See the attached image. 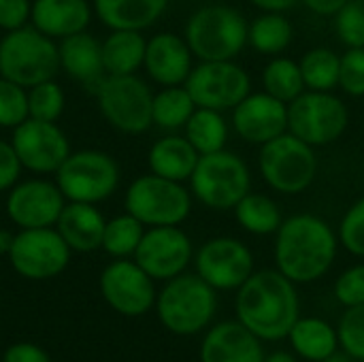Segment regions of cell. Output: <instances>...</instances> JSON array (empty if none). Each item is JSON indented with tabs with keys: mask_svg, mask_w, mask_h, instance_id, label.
Returning <instances> with one entry per match:
<instances>
[{
	"mask_svg": "<svg viewBox=\"0 0 364 362\" xmlns=\"http://www.w3.org/2000/svg\"><path fill=\"white\" fill-rule=\"evenodd\" d=\"M264 362H299L296 361V356L294 354H290V352H273V354H269V356H264Z\"/></svg>",
	"mask_w": 364,
	"mask_h": 362,
	"instance_id": "cell-48",
	"label": "cell"
},
{
	"mask_svg": "<svg viewBox=\"0 0 364 362\" xmlns=\"http://www.w3.org/2000/svg\"><path fill=\"white\" fill-rule=\"evenodd\" d=\"M232 132L250 145L262 147L264 143L288 132V105L279 98L260 92H250L230 111Z\"/></svg>",
	"mask_w": 364,
	"mask_h": 362,
	"instance_id": "cell-19",
	"label": "cell"
},
{
	"mask_svg": "<svg viewBox=\"0 0 364 362\" xmlns=\"http://www.w3.org/2000/svg\"><path fill=\"white\" fill-rule=\"evenodd\" d=\"M143 235H145V226L134 215L130 213L115 215L105 224L102 250L113 258H132Z\"/></svg>",
	"mask_w": 364,
	"mask_h": 362,
	"instance_id": "cell-35",
	"label": "cell"
},
{
	"mask_svg": "<svg viewBox=\"0 0 364 362\" xmlns=\"http://www.w3.org/2000/svg\"><path fill=\"white\" fill-rule=\"evenodd\" d=\"M11 143L21 166L36 175L55 173L70 154V143L64 130L55 122L34 117H28L23 124L13 128Z\"/></svg>",
	"mask_w": 364,
	"mask_h": 362,
	"instance_id": "cell-17",
	"label": "cell"
},
{
	"mask_svg": "<svg viewBox=\"0 0 364 362\" xmlns=\"http://www.w3.org/2000/svg\"><path fill=\"white\" fill-rule=\"evenodd\" d=\"M316 147L307 145L292 132L264 143L258 151V173L269 190L284 196L307 192L318 177Z\"/></svg>",
	"mask_w": 364,
	"mask_h": 362,
	"instance_id": "cell-6",
	"label": "cell"
},
{
	"mask_svg": "<svg viewBox=\"0 0 364 362\" xmlns=\"http://www.w3.org/2000/svg\"><path fill=\"white\" fill-rule=\"evenodd\" d=\"M58 70V45L34 26L11 30L0 41V75L23 85L26 90L53 79Z\"/></svg>",
	"mask_w": 364,
	"mask_h": 362,
	"instance_id": "cell-8",
	"label": "cell"
},
{
	"mask_svg": "<svg viewBox=\"0 0 364 362\" xmlns=\"http://www.w3.org/2000/svg\"><path fill=\"white\" fill-rule=\"evenodd\" d=\"M60 68H64L73 79L98 83L105 77L100 41L90 32H77L60 38Z\"/></svg>",
	"mask_w": 364,
	"mask_h": 362,
	"instance_id": "cell-26",
	"label": "cell"
},
{
	"mask_svg": "<svg viewBox=\"0 0 364 362\" xmlns=\"http://www.w3.org/2000/svg\"><path fill=\"white\" fill-rule=\"evenodd\" d=\"M339 90L350 98L364 96V47H348L341 53Z\"/></svg>",
	"mask_w": 364,
	"mask_h": 362,
	"instance_id": "cell-41",
	"label": "cell"
},
{
	"mask_svg": "<svg viewBox=\"0 0 364 362\" xmlns=\"http://www.w3.org/2000/svg\"><path fill=\"white\" fill-rule=\"evenodd\" d=\"M358 362H364V361H358Z\"/></svg>",
	"mask_w": 364,
	"mask_h": 362,
	"instance_id": "cell-51",
	"label": "cell"
},
{
	"mask_svg": "<svg viewBox=\"0 0 364 362\" xmlns=\"http://www.w3.org/2000/svg\"><path fill=\"white\" fill-rule=\"evenodd\" d=\"M194 53L183 34L158 32L147 38L143 68L160 87L183 85L194 68Z\"/></svg>",
	"mask_w": 364,
	"mask_h": 362,
	"instance_id": "cell-20",
	"label": "cell"
},
{
	"mask_svg": "<svg viewBox=\"0 0 364 362\" xmlns=\"http://www.w3.org/2000/svg\"><path fill=\"white\" fill-rule=\"evenodd\" d=\"M294 41V26L286 13L260 11L250 19L247 26V47L260 55H282Z\"/></svg>",
	"mask_w": 364,
	"mask_h": 362,
	"instance_id": "cell-28",
	"label": "cell"
},
{
	"mask_svg": "<svg viewBox=\"0 0 364 362\" xmlns=\"http://www.w3.org/2000/svg\"><path fill=\"white\" fill-rule=\"evenodd\" d=\"M250 19L224 2L198 6L186 21L183 36L198 62L237 60L247 47Z\"/></svg>",
	"mask_w": 364,
	"mask_h": 362,
	"instance_id": "cell-3",
	"label": "cell"
},
{
	"mask_svg": "<svg viewBox=\"0 0 364 362\" xmlns=\"http://www.w3.org/2000/svg\"><path fill=\"white\" fill-rule=\"evenodd\" d=\"M194 269L213 290L237 292L256 271V262L245 241L213 237L194 252Z\"/></svg>",
	"mask_w": 364,
	"mask_h": 362,
	"instance_id": "cell-14",
	"label": "cell"
},
{
	"mask_svg": "<svg viewBox=\"0 0 364 362\" xmlns=\"http://www.w3.org/2000/svg\"><path fill=\"white\" fill-rule=\"evenodd\" d=\"M322 362H356V358H352L346 350H343V352H339V350H337L335 354H331L326 361H322Z\"/></svg>",
	"mask_w": 364,
	"mask_h": 362,
	"instance_id": "cell-50",
	"label": "cell"
},
{
	"mask_svg": "<svg viewBox=\"0 0 364 362\" xmlns=\"http://www.w3.org/2000/svg\"><path fill=\"white\" fill-rule=\"evenodd\" d=\"M303 81L314 92H335L339 87L341 55L331 47H311L299 60Z\"/></svg>",
	"mask_w": 364,
	"mask_h": 362,
	"instance_id": "cell-34",
	"label": "cell"
},
{
	"mask_svg": "<svg viewBox=\"0 0 364 362\" xmlns=\"http://www.w3.org/2000/svg\"><path fill=\"white\" fill-rule=\"evenodd\" d=\"M337 237L348 254L364 258V196L348 207L337 226Z\"/></svg>",
	"mask_w": 364,
	"mask_h": 362,
	"instance_id": "cell-39",
	"label": "cell"
},
{
	"mask_svg": "<svg viewBox=\"0 0 364 362\" xmlns=\"http://www.w3.org/2000/svg\"><path fill=\"white\" fill-rule=\"evenodd\" d=\"M188 188L196 203L211 211H232L252 192L250 164L228 147L198 158Z\"/></svg>",
	"mask_w": 364,
	"mask_h": 362,
	"instance_id": "cell-5",
	"label": "cell"
},
{
	"mask_svg": "<svg viewBox=\"0 0 364 362\" xmlns=\"http://www.w3.org/2000/svg\"><path fill=\"white\" fill-rule=\"evenodd\" d=\"M64 105H66L64 90L53 79L28 87V113L34 119L58 122L60 115L64 113Z\"/></svg>",
	"mask_w": 364,
	"mask_h": 362,
	"instance_id": "cell-36",
	"label": "cell"
},
{
	"mask_svg": "<svg viewBox=\"0 0 364 362\" xmlns=\"http://www.w3.org/2000/svg\"><path fill=\"white\" fill-rule=\"evenodd\" d=\"M13 237L15 235H11L9 230H0V254L2 256H9V250L13 245Z\"/></svg>",
	"mask_w": 364,
	"mask_h": 362,
	"instance_id": "cell-49",
	"label": "cell"
},
{
	"mask_svg": "<svg viewBox=\"0 0 364 362\" xmlns=\"http://www.w3.org/2000/svg\"><path fill=\"white\" fill-rule=\"evenodd\" d=\"M288 339L296 356L309 362L326 361L339 350L337 329L322 318H299Z\"/></svg>",
	"mask_w": 364,
	"mask_h": 362,
	"instance_id": "cell-29",
	"label": "cell"
},
{
	"mask_svg": "<svg viewBox=\"0 0 364 362\" xmlns=\"http://www.w3.org/2000/svg\"><path fill=\"white\" fill-rule=\"evenodd\" d=\"M200 362H264L262 341L239 320L220 322L203 337Z\"/></svg>",
	"mask_w": 364,
	"mask_h": 362,
	"instance_id": "cell-21",
	"label": "cell"
},
{
	"mask_svg": "<svg viewBox=\"0 0 364 362\" xmlns=\"http://www.w3.org/2000/svg\"><path fill=\"white\" fill-rule=\"evenodd\" d=\"M132 258L154 282H168L194 262V243L181 226H154L145 228Z\"/></svg>",
	"mask_w": 364,
	"mask_h": 362,
	"instance_id": "cell-15",
	"label": "cell"
},
{
	"mask_svg": "<svg viewBox=\"0 0 364 362\" xmlns=\"http://www.w3.org/2000/svg\"><path fill=\"white\" fill-rule=\"evenodd\" d=\"M171 0H94V11L111 30H147L168 9Z\"/></svg>",
	"mask_w": 364,
	"mask_h": 362,
	"instance_id": "cell-25",
	"label": "cell"
},
{
	"mask_svg": "<svg viewBox=\"0 0 364 362\" xmlns=\"http://www.w3.org/2000/svg\"><path fill=\"white\" fill-rule=\"evenodd\" d=\"M98 286L107 305L119 316L139 318L156 307L158 292L154 280L134 262V258H115L107 265Z\"/></svg>",
	"mask_w": 364,
	"mask_h": 362,
	"instance_id": "cell-16",
	"label": "cell"
},
{
	"mask_svg": "<svg viewBox=\"0 0 364 362\" xmlns=\"http://www.w3.org/2000/svg\"><path fill=\"white\" fill-rule=\"evenodd\" d=\"M105 215L96 205L90 203H68L64 205L55 230L66 241L70 252H94L102 247V235H105Z\"/></svg>",
	"mask_w": 364,
	"mask_h": 362,
	"instance_id": "cell-22",
	"label": "cell"
},
{
	"mask_svg": "<svg viewBox=\"0 0 364 362\" xmlns=\"http://www.w3.org/2000/svg\"><path fill=\"white\" fill-rule=\"evenodd\" d=\"M66 198L55 181L28 179L15 183L6 194V215L19 228H51L55 226Z\"/></svg>",
	"mask_w": 364,
	"mask_h": 362,
	"instance_id": "cell-18",
	"label": "cell"
},
{
	"mask_svg": "<svg viewBox=\"0 0 364 362\" xmlns=\"http://www.w3.org/2000/svg\"><path fill=\"white\" fill-rule=\"evenodd\" d=\"M339 247L337 230L324 218L294 213L275 233V269L296 286L314 284L333 269Z\"/></svg>",
	"mask_w": 364,
	"mask_h": 362,
	"instance_id": "cell-1",
	"label": "cell"
},
{
	"mask_svg": "<svg viewBox=\"0 0 364 362\" xmlns=\"http://www.w3.org/2000/svg\"><path fill=\"white\" fill-rule=\"evenodd\" d=\"M21 162L11 141H0V192H9L21 175Z\"/></svg>",
	"mask_w": 364,
	"mask_h": 362,
	"instance_id": "cell-44",
	"label": "cell"
},
{
	"mask_svg": "<svg viewBox=\"0 0 364 362\" xmlns=\"http://www.w3.org/2000/svg\"><path fill=\"white\" fill-rule=\"evenodd\" d=\"M192 205L190 188L154 173L136 177L124 194L126 213L134 215L145 228L181 226L190 218Z\"/></svg>",
	"mask_w": 364,
	"mask_h": 362,
	"instance_id": "cell-7",
	"label": "cell"
},
{
	"mask_svg": "<svg viewBox=\"0 0 364 362\" xmlns=\"http://www.w3.org/2000/svg\"><path fill=\"white\" fill-rule=\"evenodd\" d=\"M100 49L105 75H136L145 62L147 38L141 30H111Z\"/></svg>",
	"mask_w": 364,
	"mask_h": 362,
	"instance_id": "cell-27",
	"label": "cell"
},
{
	"mask_svg": "<svg viewBox=\"0 0 364 362\" xmlns=\"http://www.w3.org/2000/svg\"><path fill=\"white\" fill-rule=\"evenodd\" d=\"M350 126V109L335 92L305 90L288 105V132L311 147L337 143Z\"/></svg>",
	"mask_w": 364,
	"mask_h": 362,
	"instance_id": "cell-10",
	"label": "cell"
},
{
	"mask_svg": "<svg viewBox=\"0 0 364 362\" xmlns=\"http://www.w3.org/2000/svg\"><path fill=\"white\" fill-rule=\"evenodd\" d=\"M200 154L194 149V145L179 132H168L166 137L158 139L147 154V166L149 173L181 181L186 183L198 162Z\"/></svg>",
	"mask_w": 364,
	"mask_h": 362,
	"instance_id": "cell-24",
	"label": "cell"
},
{
	"mask_svg": "<svg viewBox=\"0 0 364 362\" xmlns=\"http://www.w3.org/2000/svg\"><path fill=\"white\" fill-rule=\"evenodd\" d=\"M55 183L68 203L98 205L115 194L119 186V164L100 149L70 151L55 171Z\"/></svg>",
	"mask_w": 364,
	"mask_h": 362,
	"instance_id": "cell-11",
	"label": "cell"
},
{
	"mask_svg": "<svg viewBox=\"0 0 364 362\" xmlns=\"http://www.w3.org/2000/svg\"><path fill=\"white\" fill-rule=\"evenodd\" d=\"M2 362H51V358L41 346L21 341V344H13L6 348Z\"/></svg>",
	"mask_w": 364,
	"mask_h": 362,
	"instance_id": "cell-45",
	"label": "cell"
},
{
	"mask_svg": "<svg viewBox=\"0 0 364 362\" xmlns=\"http://www.w3.org/2000/svg\"><path fill=\"white\" fill-rule=\"evenodd\" d=\"M262 90L282 102L290 105L294 98H299L307 87L303 81V73L296 60L288 55H275L267 62L260 75Z\"/></svg>",
	"mask_w": 364,
	"mask_h": 362,
	"instance_id": "cell-33",
	"label": "cell"
},
{
	"mask_svg": "<svg viewBox=\"0 0 364 362\" xmlns=\"http://www.w3.org/2000/svg\"><path fill=\"white\" fill-rule=\"evenodd\" d=\"M183 85L196 107L230 113L252 92V77L237 60H211L194 64Z\"/></svg>",
	"mask_w": 364,
	"mask_h": 362,
	"instance_id": "cell-12",
	"label": "cell"
},
{
	"mask_svg": "<svg viewBox=\"0 0 364 362\" xmlns=\"http://www.w3.org/2000/svg\"><path fill=\"white\" fill-rule=\"evenodd\" d=\"M215 312L218 290L196 273H181L164 282L156 297V314L162 326L179 337L205 331L215 318Z\"/></svg>",
	"mask_w": 364,
	"mask_h": 362,
	"instance_id": "cell-4",
	"label": "cell"
},
{
	"mask_svg": "<svg viewBox=\"0 0 364 362\" xmlns=\"http://www.w3.org/2000/svg\"><path fill=\"white\" fill-rule=\"evenodd\" d=\"M28 117V90L0 75V128H17Z\"/></svg>",
	"mask_w": 364,
	"mask_h": 362,
	"instance_id": "cell-37",
	"label": "cell"
},
{
	"mask_svg": "<svg viewBox=\"0 0 364 362\" xmlns=\"http://www.w3.org/2000/svg\"><path fill=\"white\" fill-rule=\"evenodd\" d=\"M337 333L341 350H346L356 361H364V305L346 309Z\"/></svg>",
	"mask_w": 364,
	"mask_h": 362,
	"instance_id": "cell-40",
	"label": "cell"
},
{
	"mask_svg": "<svg viewBox=\"0 0 364 362\" xmlns=\"http://www.w3.org/2000/svg\"><path fill=\"white\" fill-rule=\"evenodd\" d=\"M32 26L51 38L83 32L92 21L87 0H32Z\"/></svg>",
	"mask_w": 364,
	"mask_h": 362,
	"instance_id": "cell-23",
	"label": "cell"
},
{
	"mask_svg": "<svg viewBox=\"0 0 364 362\" xmlns=\"http://www.w3.org/2000/svg\"><path fill=\"white\" fill-rule=\"evenodd\" d=\"M348 0H301V4L318 17H335Z\"/></svg>",
	"mask_w": 364,
	"mask_h": 362,
	"instance_id": "cell-46",
	"label": "cell"
},
{
	"mask_svg": "<svg viewBox=\"0 0 364 362\" xmlns=\"http://www.w3.org/2000/svg\"><path fill=\"white\" fill-rule=\"evenodd\" d=\"M230 132L232 128L230 119H226V113L205 107H196V111L183 126V137L194 145L200 156L226 149Z\"/></svg>",
	"mask_w": 364,
	"mask_h": 362,
	"instance_id": "cell-30",
	"label": "cell"
},
{
	"mask_svg": "<svg viewBox=\"0 0 364 362\" xmlns=\"http://www.w3.org/2000/svg\"><path fill=\"white\" fill-rule=\"evenodd\" d=\"M250 2L258 11H275V13H288L296 4H301V0H250Z\"/></svg>",
	"mask_w": 364,
	"mask_h": 362,
	"instance_id": "cell-47",
	"label": "cell"
},
{
	"mask_svg": "<svg viewBox=\"0 0 364 362\" xmlns=\"http://www.w3.org/2000/svg\"><path fill=\"white\" fill-rule=\"evenodd\" d=\"M232 213H235V220L241 226V230H245L254 237L275 235L284 222V213H282V207L277 205V201L262 192L245 194L237 203Z\"/></svg>",
	"mask_w": 364,
	"mask_h": 362,
	"instance_id": "cell-31",
	"label": "cell"
},
{
	"mask_svg": "<svg viewBox=\"0 0 364 362\" xmlns=\"http://www.w3.org/2000/svg\"><path fill=\"white\" fill-rule=\"evenodd\" d=\"M6 258L17 275L32 282H43L66 271L70 262V247L60 237L55 226L26 228L13 237Z\"/></svg>",
	"mask_w": 364,
	"mask_h": 362,
	"instance_id": "cell-13",
	"label": "cell"
},
{
	"mask_svg": "<svg viewBox=\"0 0 364 362\" xmlns=\"http://www.w3.org/2000/svg\"><path fill=\"white\" fill-rule=\"evenodd\" d=\"M337 38L348 47H364V0H348L333 17Z\"/></svg>",
	"mask_w": 364,
	"mask_h": 362,
	"instance_id": "cell-38",
	"label": "cell"
},
{
	"mask_svg": "<svg viewBox=\"0 0 364 362\" xmlns=\"http://www.w3.org/2000/svg\"><path fill=\"white\" fill-rule=\"evenodd\" d=\"M196 111V102L190 96L186 85H171L162 87L154 94L151 105V119L154 126L166 132H179Z\"/></svg>",
	"mask_w": 364,
	"mask_h": 362,
	"instance_id": "cell-32",
	"label": "cell"
},
{
	"mask_svg": "<svg viewBox=\"0 0 364 362\" xmlns=\"http://www.w3.org/2000/svg\"><path fill=\"white\" fill-rule=\"evenodd\" d=\"M102 117L124 134H143L154 126V92L139 75H105L96 83Z\"/></svg>",
	"mask_w": 364,
	"mask_h": 362,
	"instance_id": "cell-9",
	"label": "cell"
},
{
	"mask_svg": "<svg viewBox=\"0 0 364 362\" xmlns=\"http://www.w3.org/2000/svg\"><path fill=\"white\" fill-rule=\"evenodd\" d=\"M335 299L346 309L364 305V262L352 265L335 280Z\"/></svg>",
	"mask_w": 364,
	"mask_h": 362,
	"instance_id": "cell-42",
	"label": "cell"
},
{
	"mask_svg": "<svg viewBox=\"0 0 364 362\" xmlns=\"http://www.w3.org/2000/svg\"><path fill=\"white\" fill-rule=\"evenodd\" d=\"M32 17L30 0H0V28L4 32L28 26Z\"/></svg>",
	"mask_w": 364,
	"mask_h": 362,
	"instance_id": "cell-43",
	"label": "cell"
},
{
	"mask_svg": "<svg viewBox=\"0 0 364 362\" xmlns=\"http://www.w3.org/2000/svg\"><path fill=\"white\" fill-rule=\"evenodd\" d=\"M235 314L260 341L288 339L292 326L301 318L296 284L277 269L254 271L237 290Z\"/></svg>",
	"mask_w": 364,
	"mask_h": 362,
	"instance_id": "cell-2",
	"label": "cell"
}]
</instances>
